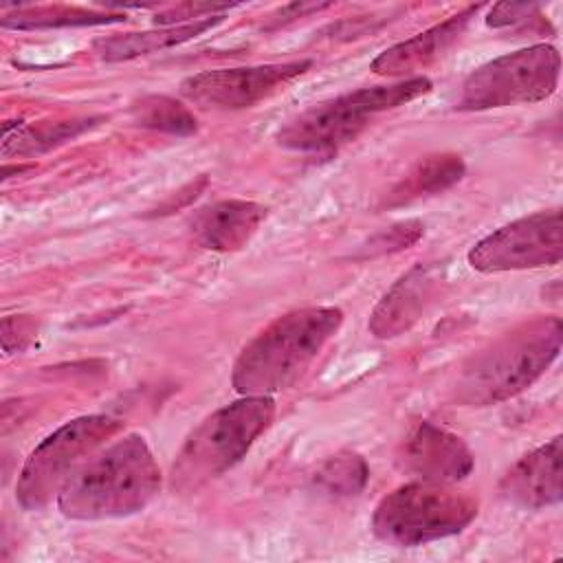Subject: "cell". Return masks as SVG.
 Instances as JSON below:
<instances>
[{
  "mask_svg": "<svg viewBox=\"0 0 563 563\" xmlns=\"http://www.w3.org/2000/svg\"><path fill=\"white\" fill-rule=\"evenodd\" d=\"M438 275L433 266L416 264L405 275H400L394 286L383 295L369 314L367 328L378 339H394L407 332L424 312L431 301Z\"/></svg>",
  "mask_w": 563,
  "mask_h": 563,
  "instance_id": "obj_14",
  "label": "cell"
},
{
  "mask_svg": "<svg viewBox=\"0 0 563 563\" xmlns=\"http://www.w3.org/2000/svg\"><path fill=\"white\" fill-rule=\"evenodd\" d=\"M121 431V422L106 413L81 416L51 435H46L26 457L18 486L15 499L26 510L44 508L53 497L59 495L66 479L84 464L103 442Z\"/></svg>",
  "mask_w": 563,
  "mask_h": 563,
  "instance_id": "obj_8",
  "label": "cell"
},
{
  "mask_svg": "<svg viewBox=\"0 0 563 563\" xmlns=\"http://www.w3.org/2000/svg\"><path fill=\"white\" fill-rule=\"evenodd\" d=\"M561 53L552 44H532L477 66L462 84L457 110L479 112L517 103H537L556 92Z\"/></svg>",
  "mask_w": 563,
  "mask_h": 563,
  "instance_id": "obj_7",
  "label": "cell"
},
{
  "mask_svg": "<svg viewBox=\"0 0 563 563\" xmlns=\"http://www.w3.org/2000/svg\"><path fill=\"white\" fill-rule=\"evenodd\" d=\"M132 119L141 128L174 136H189L198 130L194 112L167 95H145L136 99L132 103Z\"/></svg>",
  "mask_w": 563,
  "mask_h": 563,
  "instance_id": "obj_20",
  "label": "cell"
},
{
  "mask_svg": "<svg viewBox=\"0 0 563 563\" xmlns=\"http://www.w3.org/2000/svg\"><path fill=\"white\" fill-rule=\"evenodd\" d=\"M431 90V79L409 77L387 86L358 88L292 117L277 132V143L292 152L330 154L354 141L369 121L398 106H405Z\"/></svg>",
  "mask_w": 563,
  "mask_h": 563,
  "instance_id": "obj_5",
  "label": "cell"
},
{
  "mask_svg": "<svg viewBox=\"0 0 563 563\" xmlns=\"http://www.w3.org/2000/svg\"><path fill=\"white\" fill-rule=\"evenodd\" d=\"M396 464L416 479L455 484L473 471L475 457L460 435L429 420H420L402 438L396 451Z\"/></svg>",
  "mask_w": 563,
  "mask_h": 563,
  "instance_id": "obj_11",
  "label": "cell"
},
{
  "mask_svg": "<svg viewBox=\"0 0 563 563\" xmlns=\"http://www.w3.org/2000/svg\"><path fill=\"white\" fill-rule=\"evenodd\" d=\"M35 321L26 314H9L2 319V350L4 354L22 352L35 336Z\"/></svg>",
  "mask_w": 563,
  "mask_h": 563,
  "instance_id": "obj_23",
  "label": "cell"
},
{
  "mask_svg": "<svg viewBox=\"0 0 563 563\" xmlns=\"http://www.w3.org/2000/svg\"><path fill=\"white\" fill-rule=\"evenodd\" d=\"M207 185V178L205 176H200L198 180H191L189 185H185L183 189H178L176 191V196H169L161 207H156V216H165V213H172V211H178L180 207H185L187 202H191L200 191H202V187Z\"/></svg>",
  "mask_w": 563,
  "mask_h": 563,
  "instance_id": "obj_25",
  "label": "cell"
},
{
  "mask_svg": "<svg viewBox=\"0 0 563 563\" xmlns=\"http://www.w3.org/2000/svg\"><path fill=\"white\" fill-rule=\"evenodd\" d=\"M125 20L119 13L90 11L81 7H26L15 13H7L0 24L2 29H59V26H92V24H110Z\"/></svg>",
  "mask_w": 563,
  "mask_h": 563,
  "instance_id": "obj_19",
  "label": "cell"
},
{
  "mask_svg": "<svg viewBox=\"0 0 563 563\" xmlns=\"http://www.w3.org/2000/svg\"><path fill=\"white\" fill-rule=\"evenodd\" d=\"M559 317L532 319L482 352L473 354L453 383V400L464 407H488L528 389L561 352Z\"/></svg>",
  "mask_w": 563,
  "mask_h": 563,
  "instance_id": "obj_3",
  "label": "cell"
},
{
  "mask_svg": "<svg viewBox=\"0 0 563 563\" xmlns=\"http://www.w3.org/2000/svg\"><path fill=\"white\" fill-rule=\"evenodd\" d=\"M479 9L482 4H471L460 13L446 18L444 22L433 24L431 29L389 46L372 62V70L385 77H400L424 68L427 64L444 55V51H449L462 37Z\"/></svg>",
  "mask_w": 563,
  "mask_h": 563,
  "instance_id": "obj_15",
  "label": "cell"
},
{
  "mask_svg": "<svg viewBox=\"0 0 563 563\" xmlns=\"http://www.w3.org/2000/svg\"><path fill=\"white\" fill-rule=\"evenodd\" d=\"M103 117H81L70 121H42V123H15L13 132H2V156H33L55 145H62L81 132L95 128Z\"/></svg>",
  "mask_w": 563,
  "mask_h": 563,
  "instance_id": "obj_18",
  "label": "cell"
},
{
  "mask_svg": "<svg viewBox=\"0 0 563 563\" xmlns=\"http://www.w3.org/2000/svg\"><path fill=\"white\" fill-rule=\"evenodd\" d=\"M563 257L561 209L537 211L482 238L466 255L479 273L530 271L556 266Z\"/></svg>",
  "mask_w": 563,
  "mask_h": 563,
  "instance_id": "obj_9",
  "label": "cell"
},
{
  "mask_svg": "<svg viewBox=\"0 0 563 563\" xmlns=\"http://www.w3.org/2000/svg\"><path fill=\"white\" fill-rule=\"evenodd\" d=\"M479 510L473 493L453 484L413 479L387 493L374 508L372 532L391 545L413 548L460 534Z\"/></svg>",
  "mask_w": 563,
  "mask_h": 563,
  "instance_id": "obj_6",
  "label": "cell"
},
{
  "mask_svg": "<svg viewBox=\"0 0 563 563\" xmlns=\"http://www.w3.org/2000/svg\"><path fill=\"white\" fill-rule=\"evenodd\" d=\"M530 20H541L539 7L537 4H517V2H499L490 9L486 24L501 29V26H512L519 22H530Z\"/></svg>",
  "mask_w": 563,
  "mask_h": 563,
  "instance_id": "obj_24",
  "label": "cell"
},
{
  "mask_svg": "<svg viewBox=\"0 0 563 563\" xmlns=\"http://www.w3.org/2000/svg\"><path fill=\"white\" fill-rule=\"evenodd\" d=\"M343 323L341 308H297L257 332L238 354L231 385L240 396H271L295 385Z\"/></svg>",
  "mask_w": 563,
  "mask_h": 563,
  "instance_id": "obj_2",
  "label": "cell"
},
{
  "mask_svg": "<svg viewBox=\"0 0 563 563\" xmlns=\"http://www.w3.org/2000/svg\"><path fill=\"white\" fill-rule=\"evenodd\" d=\"M464 161L457 154H433L422 158L400 183L391 187L385 205L398 207L424 196L442 194L464 176Z\"/></svg>",
  "mask_w": 563,
  "mask_h": 563,
  "instance_id": "obj_17",
  "label": "cell"
},
{
  "mask_svg": "<svg viewBox=\"0 0 563 563\" xmlns=\"http://www.w3.org/2000/svg\"><path fill=\"white\" fill-rule=\"evenodd\" d=\"M312 59H292L282 64L202 70L180 84V95L202 108L242 110L279 92L308 73Z\"/></svg>",
  "mask_w": 563,
  "mask_h": 563,
  "instance_id": "obj_10",
  "label": "cell"
},
{
  "mask_svg": "<svg viewBox=\"0 0 563 563\" xmlns=\"http://www.w3.org/2000/svg\"><path fill=\"white\" fill-rule=\"evenodd\" d=\"M158 462L139 433H128L90 455L66 479L57 508L75 521H101L141 512L161 490Z\"/></svg>",
  "mask_w": 563,
  "mask_h": 563,
  "instance_id": "obj_1",
  "label": "cell"
},
{
  "mask_svg": "<svg viewBox=\"0 0 563 563\" xmlns=\"http://www.w3.org/2000/svg\"><path fill=\"white\" fill-rule=\"evenodd\" d=\"M266 216L268 209L253 200H218L194 213L191 235L202 249L233 253L251 242Z\"/></svg>",
  "mask_w": 563,
  "mask_h": 563,
  "instance_id": "obj_13",
  "label": "cell"
},
{
  "mask_svg": "<svg viewBox=\"0 0 563 563\" xmlns=\"http://www.w3.org/2000/svg\"><path fill=\"white\" fill-rule=\"evenodd\" d=\"M275 400L271 396H242L209 413L180 446L172 466V486L196 493L207 482L233 468L271 427Z\"/></svg>",
  "mask_w": 563,
  "mask_h": 563,
  "instance_id": "obj_4",
  "label": "cell"
},
{
  "mask_svg": "<svg viewBox=\"0 0 563 563\" xmlns=\"http://www.w3.org/2000/svg\"><path fill=\"white\" fill-rule=\"evenodd\" d=\"M563 438L554 435L550 442L523 455L512 464L499 482L501 497L523 510H539L554 506L563 497Z\"/></svg>",
  "mask_w": 563,
  "mask_h": 563,
  "instance_id": "obj_12",
  "label": "cell"
},
{
  "mask_svg": "<svg viewBox=\"0 0 563 563\" xmlns=\"http://www.w3.org/2000/svg\"><path fill=\"white\" fill-rule=\"evenodd\" d=\"M224 15H209L196 22L187 24H174V26H161L152 31H141V33H123V35H110V37H99L92 44V51L106 59V62H123V59H134L141 55H150L163 48L178 46L187 40L198 37L200 33L213 29L220 24Z\"/></svg>",
  "mask_w": 563,
  "mask_h": 563,
  "instance_id": "obj_16",
  "label": "cell"
},
{
  "mask_svg": "<svg viewBox=\"0 0 563 563\" xmlns=\"http://www.w3.org/2000/svg\"><path fill=\"white\" fill-rule=\"evenodd\" d=\"M424 233V227L418 220H407L400 224H394L380 233H376L369 244H367V255H383V253H394L411 246L418 242Z\"/></svg>",
  "mask_w": 563,
  "mask_h": 563,
  "instance_id": "obj_22",
  "label": "cell"
},
{
  "mask_svg": "<svg viewBox=\"0 0 563 563\" xmlns=\"http://www.w3.org/2000/svg\"><path fill=\"white\" fill-rule=\"evenodd\" d=\"M367 477V462L358 453L339 451L317 468L314 486L330 497H354L365 488Z\"/></svg>",
  "mask_w": 563,
  "mask_h": 563,
  "instance_id": "obj_21",
  "label": "cell"
}]
</instances>
